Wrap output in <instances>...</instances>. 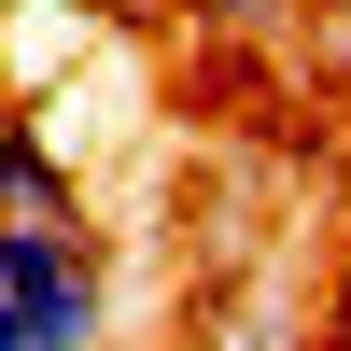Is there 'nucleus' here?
<instances>
[{"mask_svg":"<svg viewBox=\"0 0 351 351\" xmlns=\"http://www.w3.org/2000/svg\"><path fill=\"white\" fill-rule=\"evenodd\" d=\"M337 14H351V0H337Z\"/></svg>","mask_w":351,"mask_h":351,"instance_id":"obj_5","label":"nucleus"},{"mask_svg":"<svg viewBox=\"0 0 351 351\" xmlns=\"http://www.w3.org/2000/svg\"><path fill=\"white\" fill-rule=\"evenodd\" d=\"M0 309L28 351H112V267L71 211H0Z\"/></svg>","mask_w":351,"mask_h":351,"instance_id":"obj_1","label":"nucleus"},{"mask_svg":"<svg viewBox=\"0 0 351 351\" xmlns=\"http://www.w3.org/2000/svg\"><path fill=\"white\" fill-rule=\"evenodd\" d=\"M183 14H197V28H281L295 0H183Z\"/></svg>","mask_w":351,"mask_h":351,"instance_id":"obj_3","label":"nucleus"},{"mask_svg":"<svg viewBox=\"0 0 351 351\" xmlns=\"http://www.w3.org/2000/svg\"><path fill=\"white\" fill-rule=\"evenodd\" d=\"M0 211H71V155L28 127V99L0 84Z\"/></svg>","mask_w":351,"mask_h":351,"instance_id":"obj_2","label":"nucleus"},{"mask_svg":"<svg viewBox=\"0 0 351 351\" xmlns=\"http://www.w3.org/2000/svg\"><path fill=\"white\" fill-rule=\"evenodd\" d=\"M0 351H28V324H14V309H0Z\"/></svg>","mask_w":351,"mask_h":351,"instance_id":"obj_4","label":"nucleus"}]
</instances>
